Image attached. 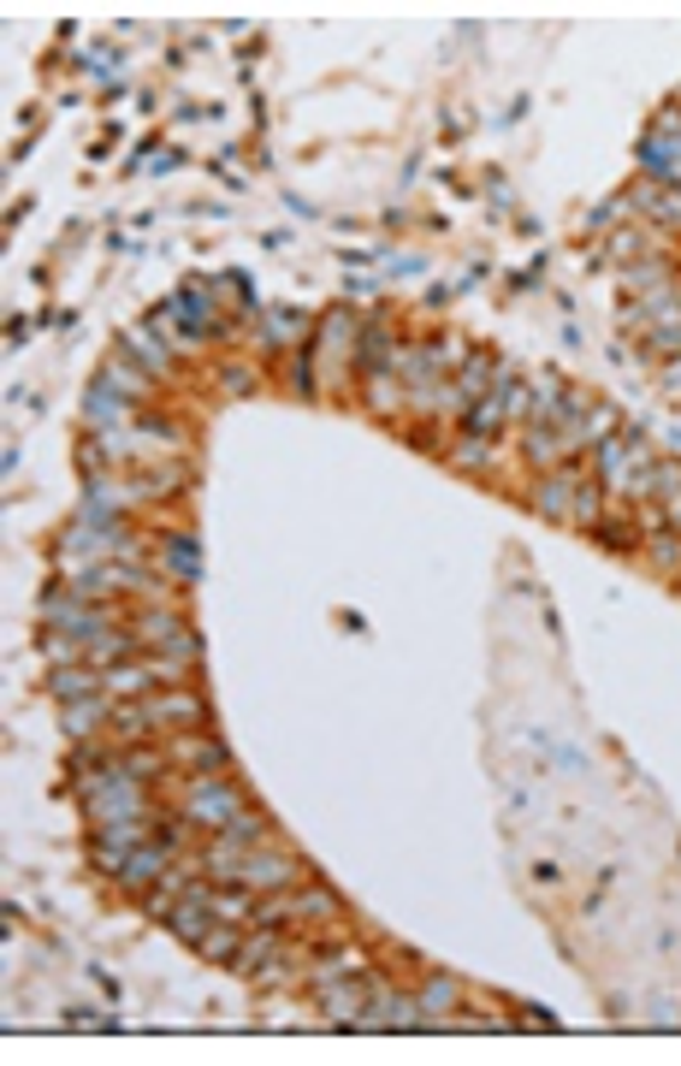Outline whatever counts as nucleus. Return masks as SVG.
I'll list each match as a JSON object with an SVG mask.
<instances>
[{"label": "nucleus", "instance_id": "1", "mask_svg": "<svg viewBox=\"0 0 681 1066\" xmlns=\"http://www.w3.org/2000/svg\"><path fill=\"white\" fill-rule=\"evenodd\" d=\"M244 812V795L226 782V770H214V777H196L184 788V818L202 823V830H226V823Z\"/></svg>", "mask_w": 681, "mask_h": 1066}, {"label": "nucleus", "instance_id": "2", "mask_svg": "<svg viewBox=\"0 0 681 1066\" xmlns=\"http://www.w3.org/2000/svg\"><path fill=\"white\" fill-rule=\"evenodd\" d=\"M166 759H173V765H190L196 777H214V770H226V747H219L214 735H202V729H184V741L166 747Z\"/></svg>", "mask_w": 681, "mask_h": 1066}, {"label": "nucleus", "instance_id": "3", "mask_svg": "<svg viewBox=\"0 0 681 1066\" xmlns=\"http://www.w3.org/2000/svg\"><path fill=\"white\" fill-rule=\"evenodd\" d=\"M173 871V848L166 841H143V848H131V859L118 865V883L125 889H143V883H155V877Z\"/></svg>", "mask_w": 681, "mask_h": 1066}, {"label": "nucleus", "instance_id": "4", "mask_svg": "<svg viewBox=\"0 0 681 1066\" xmlns=\"http://www.w3.org/2000/svg\"><path fill=\"white\" fill-rule=\"evenodd\" d=\"M148 705H155L161 729H208V705L196 694H148Z\"/></svg>", "mask_w": 681, "mask_h": 1066}, {"label": "nucleus", "instance_id": "5", "mask_svg": "<svg viewBox=\"0 0 681 1066\" xmlns=\"http://www.w3.org/2000/svg\"><path fill=\"white\" fill-rule=\"evenodd\" d=\"M581 486L569 469H557V474H545L539 480V492H534V504H539V515H551V522H575V510H569V492Z\"/></svg>", "mask_w": 681, "mask_h": 1066}, {"label": "nucleus", "instance_id": "6", "mask_svg": "<svg viewBox=\"0 0 681 1066\" xmlns=\"http://www.w3.org/2000/svg\"><path fill=\"white\" fill-rule=\"evenodd\" d=\"M255 841H267V818H261V812H249V806H244V812H237V818L226 823V830L214 836V848H226V853H244V848H255Z\"/></svg>", "mask_w": 681, "mask_h": 1066}, {"label": "nucleus", "instance_id": "7", "mask_svg": "<svg viewBox=\"0 0 681 1066\" xmlns=\"http://www.w3.org/2000/svg\"><path fill=\"white\" fill-rule=\"evenodd\" d=\"M564 451H569V444L557 439V427H545V421L527 427V462H539V469H557V462H564Z\"/></svg>", "mask_w": 681, "mask_h": 1066}, {"label": "nucleus", "instance_id": "8", "mask_svg": "<svg viewBox=\"0 0 681 1066\" xmlns=\"http://www.w3.org/2000/svg\"><path fill=\"white\" fill-rule=\"evenodd\" d=\"M196 954H202V960H231V966H237V954H244V936L226 931V924H208V931H202V942H196Z\"/></svg>", "mask_w": 681, "mask_h": 1066}, {"label": "nucleus", "instance_id": "9", "mask_svg": "<svg viewBox=\"0 0 681 1066\" xmlns=\"http://www.w3.org/2000/svg\"><path fill=\"white\" fill-rule=\"evenodd\" d=\"M54 694H60V699H83V694H107V687H101L95 669H60V676H54Z\"/></svg>", "mask_w": 681, "mask_h": 1066}, {"label": "nucleus", "instance_id": "10", "mask_svg": "<svg viewBox=\"0 0 681 1066\" xmlns=\"http://www.w3.org/2000/svg\"><path fill=\"white\" fill-rule=\"evenodd\" d=\"M634 208H646L652 219H663V226H681V196L675 191H640Z\"/></svg>", "mask_w": 681, "mask_h": 1066}, {"label": "nucleus", "instance_id": "11", "mask_svg": "<svg viewBox=\"0 0 681 1066\" xmlns=\"http://www.w3.org/2000/svg\"><path fill=\"white\" fill-rule=\"evenodd\" d=\"M131 652H136V634H95V640H90V658H95V664L131 658Z\"/></svg>", "mask_w": 681, "mask_h": 1066}, {"label": "nucleus", "instance_id": "12", "mask_svg": "<svg viewBox=\"0 0 681 1066\" xmlns=\"http://www.w3.org/2000/svg\"><path fill=\"white\" fill-rule=\"evenodd\" d=\"M421 1007H427V1013H451L456 1007V984H451V977H433V984L421 990Z\"/></svg>", "mask_w": 681, "mask_h": 1066}, {"label": "nucleus", "instance_id": "13", "mask_svg": "<svg viewBox=\"0 0 681 1066\" xmlns=\"http://www.w3.org/2000/svg\"><path fill=\"white\" fill-rule=\"evenodd\" d=\"M95 717H113V705H107V699H95V705H72L65 729H72V735H90V729H95Z\"/></svg>", "mask_w": 681, "mask_h": 1066}, {"label": "nucleus", "instance_id": "14", "mask_svg": "<svg viewBox=\"0 0 681 1066\" xmlns=\"http://www.w3.org/2000/svg\"><path fill=\"white\" fill-rule=\"evenodd\" d=\"M575 522H581V527H599V492H592L587 480L575 486Z\"/></svg>", "mask_w": 681, "mask_h": 1066}]
</instances>
